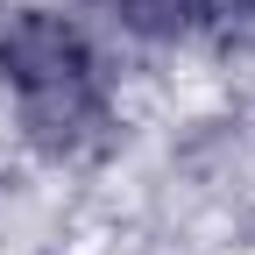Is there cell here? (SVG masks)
Segmentation results:
<instances>
[{"mask_svg": "<svg viewBox=\"0 0 255 255\" xmlns=\"http://www.w3.org/2000/svg\"><path fill=\"white\" fill-rule=\"evenodd\" d=\"M21 107V135L36 142L57 163H78V156L107 149L114 142V92H107V71H85V78H64V85H43L28 92Z\"/></svg>", "mask_w": 255, "mask_h": 255, "instance_id": "1", "label": "cell"}, {"mask_svg": "<svg viewBox=\"0 0 255 255\" xmlns=\"http://www.w3.org/2000/svg\"><path fill=\"white\" fill-rule=\"evenodd\" d=\"M227 7H241V14H255V0H227Z\"/></svg>", "mask_w": 255, "mask_h": 255, "instance_id": "4", "label": "cell"}, {"mask_svg": "<svg viewBox=\"0 0 255 255\" xmlns=\"http://www.w3.org/2000/svg\"><path fill=\"white\" fill-rule=\"evenodd\" d=\"M85 71H100V57H92L85 28L71 14L28 7V14H14L0 28V85L14 92V100H28V92H43V85H64V78H85Z\"/></svg>", "mask_w": 255, "mask_h": 255, "instance_id": "2", "label": "cell"}, {"mask_svg": "<svg viewBox=\"0 0 255 255\" xmlns=\"http://www.w3.org/2000/svg\"><path fill=\"white\" fill-rule=\"evenodd\" d=\"M114 21L128 28V36H149V43H163V36H184L191 14H206L199 0H107Z\"/></svg>", "mask_w": 255, "mask_h": 255, "instance_id": "3", "label": "cell"}, {"mask_svg": "<svg viewBox=\"0 0 255 255\" xmlns=\"http://www.w3.org/2000/svg\"><path fill=\"white\" fill-rule=\"evenodd\" d=\"M199 7H227V0H199Z\"/></svg>", "mask_w": 255, "mask_h": 255, "instance_id": "5", "label": "cell"}]
</instances>
